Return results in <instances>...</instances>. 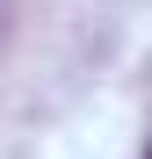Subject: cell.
Here are the masks:
<instances>
[{"label": "cell", "instance_id": "6da1fadb", "mask_svg": "<svg viewBox=\"0 0 152 159\" xmlns=\"http://www.w3.org/2000/svg\"><path fill=\"white\" fill-rule=\"evenodd\" d=\"M145 159H152V138H145Z\"/></svg>", "mask_w": 152, "mask_h": 159}]
</instances>
